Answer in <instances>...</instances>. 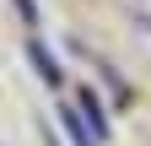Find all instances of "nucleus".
<instances>
[{
	"mask_svg": "<svg viewBox=\"0 0 151 146\" xmlns=\"http://www.w3.org/2000/svg\"><path fill=\"white\" fill-rule=\"evenodd\" d=\"M32 60H38V76H43V81H60V65L43 54V43H32Z\"/></svg>",
	"mask_w": 151,
	"mask_h": 146,
	"instance_id": "obj_1",
	"label": "nucleus"
}]
</instances>
